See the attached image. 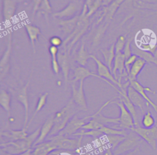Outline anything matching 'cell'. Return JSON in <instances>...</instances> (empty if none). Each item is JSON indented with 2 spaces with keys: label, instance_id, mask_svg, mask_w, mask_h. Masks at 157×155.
I'll return each mask as SVG.
<instances>
[{
  "label": "cell",
  "instance_id": "f1b7e54d",
  "mask_svg": "<svg viewBox=\"0 0 157 155\" xmlns=\"http://www.w3.org/2000/svg\"><path fill=\"white\" fill-rule=\"evenodd\" d=\"M25 29L29 38V40L31 42V45L33 50V53H36V46L35 42L38 41V37L39 35H41V31L39 27L31 25L26 23L25 25Z\"/></svg>",
  "mask_w": 157,
  "mask_h": 155
},
{
  "label": "cell",
  "instance_id": "44dd1931",
  "mask_svg": "<svg viewBox=\"0 0 157 155\" xmlns=\"http://www.w3.org/2000/svg\"><path fill=\"white\" fill-rule=\"evenodd\" d=\"M31 155H48L55 150L58 149L54 142L48 140L33 146Z\"/></svg>",
  "mask_w": 157,
  "mask_h": 155
},
{
  "label": "cell",
  "instance_id": "52a82bcc",
  "mask_svg": "<svg viewBox=\"0 0 157 155\" xmlns=\"http://www.w3.org/2000/svg\"><path fill=\"white\" fill-rule=\"evenodd\" d=\"M111 104H116L119 107L120 110V115L119 116L120 124L117 125L118 126V129L132 130L135 127L134 121L132 116L128 110L123 102L118 99L117 100L112 99Z\"/></svg>",
  "mask_w": 157,
  "mask_h": 155
},
{
  "label": "cell",
  "instance_id": "e0dca14e",
  "mask_svg": "<svg viewBox=\"0 0 157 155\" xmlns=\"http://www.w3.org/2000/svg\"><path fill=\"white\" fill-rule=\"evenodd\" d=\"M127 95L131 102L134 104V105L136 107L139 108L143 115L145 113V106H147V108H149V103H148L144 99V97L131 85L128 87Z\"/></svg>",
  "mask_w": 157,
  "mask_h": 155
},
{
  "label": "cell",
  "instance_id": "4dcf8cb0",
  "mask_svg": "<svg viewBox=\"0 0 157 155\" xmlns=\"http://www.w3.org/2000/svg\"><path fill=\"white\" fill-rule=\"evenodd\" d=\"M29 134L26 130L22 129L21 130H4L1 132V136L7 138L10 141H16L18 140L24 139L27 137Z\"/></svg>",
  "mask_w": 157,
  "mask_h": 155
},
{
  "label": "cell",
  "instance_id": "f907efd6",
  "mask_svg": "<svg viewBox=\"0 0 157 155\" xmlns=\"http://www.w3.org/2000/svg\"><path fill=\"white\" fill-rule=\"evenodd\" d=\"M102 6H107L110 4H111L114 0H102Z\"/></svg>",
  "mask_w": 157,
  "mask_h": 155
},
{
  "label": "cell",
  "instance_id": "30bf717a",
  "mask_svg": "<svg viewBox=\"0 0 157 155\" xmlns=\"http://www.w3.org/2000/svg\"><path fill=\"white\" fill-rule=\"evenodd\" d=\"M131 130L137 133L144 140H145L153 149H156L157 145V122L151 128H145L140 125L134 127Z\"/></svg>",
  "mask_w": 157,
  "mask_h": 155
},
{
  "label": "cell",
  "instance_id": "4fadbf2b",
  "mask_svg": "<svg viewBox=\"0 0 157 155\" xmlns=\"http://www.w3.org/2000/svg\"><path fill=\"white\" fill-rule=\"evenodd\" d=\"M125 60L126 58L123 52L116 53L112 66V74L120 83H122V78L126 79L128 75L125 69Z\"/></svg>",
  "mask_w": 157,
  "mask_h": 155
},
{
  "label": "cell",
  "instance_id": "681fc988",
  "mask_svg": "<svg viewBox=\"0 0 157 155\" xmlns=\"http://www.w3.org/2000/svg\"><path fill=\"white\" fill-rule=\"evenodd\" d=\"M91 155H93V154H91ZM96 155H115V154L113 153V152L110 148H107L104 151H103L102 153H99Z\"/></svg>",
  "mask_w": 157,
  "mask_h": 155
},
{
  "label": "cell",
  "instance_id": "277c9868",
  "mask_svg": "<svg viewBox=\"0 0 157 155\" xmlns=\"http://www.w3.org/2000/svg\"><path fill=\"white\" fill-rule=\"evenodd\" d=\"M83 136L78 138H69L67 136L56 134L50 137L48 140H52L56 145L58 149L75 151L77 153H82V141Z\"/></svg>",
  "mask_w": 157,
  "mask_h": 155
},
{
  "label": "cell",
  "instance_id": "83f0119b",
  "mask_svg": "<svg viewBox=\"0 0 157 155\" xmlns=\"http://www.w3.org/2000/svg\"><path fill=\"white\" fill-rule=\"evenodd\" d=\"M146 64L147 62L145 60L138 57L136 61L131 66L128 75L125 79L126 81H130L132 80H136L137 76L140 73Z\"/></svg>",
  "mask_w": 157,
  "mask_h": 155
},
{
  "label": "cell",
  "instance_id": "6da1fadb",
  "mask_svg": "<svg viewBox=\"0 0 157 155\" xmlns=\"http://www.w3.org/2000/svg\"><path fill=\"white\" fill-rule=\"evenodd\" d=\"M80 111L81 110L79 107L70 99L64 107L55 113L53 127L49 134V137L58 134L65 127L72 117Z\"/></svg>",
  "mask_w": 157,
  "mask_h": 155
},
{
  "label": "cell",
  "instance_id": "8d00e7d4",
  "mask_svg": "<svg viewBox=\"0 0 157 155\" xmlns=\"http://www.w3.org/2000/svg\"><path fill=\"white\" fill-rule=\"evenodd\" d=\"M87 7L88 17H90L94 14L101 6H102V0H85L84 3Z\"/></svg>",
  "mask_w": 157,
  "mask_h": 155
},
{
  "label": "cell",
  "instance_id": "1f68e13d",
  "mask_svg": "<svg viewBox=\"0 0 157 155\" xmlns=\"http://www.w3.org/2000/svg\"><path fill=\"white\" fill-rule=\"evenodd\" d=\"M101 52L104 57L105 64L110 69L112 72L113 62L116 55L115 50V43H112L109 48H107L101 49Z\"/></svg>",
  "mask_w": 157,
  "mask_h": 155
},
{
  "label": "cell",
  "instance_id": "ba28073f",
  "mask_svg": "<svg viewBox=\"0 0 157 155\" xmlns=\"http://www.w3.org/2000/svg\"><path fill=\"white\" fill-rule=\"evenodd\" d=\"M33 75V72L31 73L29 78L28 79L26 83L20 88H18L15 91V96L18 102L21 103L24 107L25 110V119L23 126V129L26 130L27 124L28 123V114H29V101L28 96V89L30 84L31 77Z\"/></svg>",
  "mask_w": 157,
  "mask_h": 155
},
{
  "label": "cell",
  "instance_id": "7dc6e473",
  "mask_svg": "<svg viewBox=\"0 0 157 155\" xmlns=\"http://www.w3.org/2000/svg\"><path fill=\"white\" fill-rule=\"evenodd\" d=\"M120 155H144V154L140 149V146H139L131 151L123 153Z\"/></svg>",
  "mask_w": 157,
  "mask_h": 155
},
{
  "label": "cell",
  "instance_id": "8992f818",
  "mask_svg": "<svg viewBox=\"0 0 157 155\" xmlns=\"http://www.w3.org/2000/svg\"><path fill=\"white\" fill-rule=\"evenodd\" d=\"M84 1L81 0H74L70 2L64 9L55 12L53 14V17L59 20L69 19L74 17L80 14L83 9Z\"/></svg>",
  "mask_w": 157,
  "mask_h": 155
},
{
  "label": "cell",
  "instance_id": "d6a6232c",
  "mask_svg": "<svg viewBox=\"0 0 157 155\" xmlns=\"http://www.w3.org/2000/svg\"><path fill=\"white\" fill-rule=\"evenodd\" d=\"M48 51L52 57V69L53 73L56 75H58L59 70L61 69L58 59V55L59 53V48L58 47L50 45L48 48Z\"/></svg>",
  "mask_w": 157,
  "mask_h": 155
},
{
  "label": "cell",
  "instance_id": "ab89813d",
  "mask_svg": "<svg viewBox=\"0 0 157 155\" xmlns=\"http://www.w3.org/2000/svg\"><path fill=\"white\" fill-rule=\"evenodd\" d=\"M156 122L149 108H147V112L143 115L142 119V124L145 128H151L156 124Z\"/></svg>",
  "mask_w": 157,
  "mask_h": 155
},
{
  "label": "cell",
  "instance_id": "4316f807",
  "mask_svg": "<svg viewBox=\"0 0 157 155\" xmlns=\"http://www.w3.org/2000/svg\"><path fill=\"white\" fill-rule=\"evenodd\" d=\"M131 48L132 54L137 55L138 57L145 60L147 63H153L157 66V59L151 52L140 49L136 44L132 43Z\"/></svg>",
  "mask_w": 157,
  "mask_h": 155
},
{
  "label": "cell",
  "instance_id": "7bdbcfd3",
  "mask_svg": "<svg viewBox=\"0 0 157 155\" xmlns=\"http://www.w3.org/2000/svg\"><path fill=\"white\" fill-rule=\"evenodd\" d=\"M131 44H132V39L131 38L127 39L126 44L124 45V49L123 50V53L124 55L125 56L126 59L128 58L129 56H131L132 55V48H131Z\"/></svg>",
  "mask_w": 157,
  "mask_h": 155
},
{
  "label": "cell",
  "instance_id": "816d5d0a",
  "mask_svg": "<svg viewBox=\"0 0 157 155\" xmlns=\"http://www.w3.org/2000/svg\"><path fill=\"white\" fill-rule=\"evenodd\" d=\"M153 55H154V56H155V57L157 59V47H156V50H155V53H153Z\"/></svg>",
  "mask_w": 157,
  "mask_h": 155
},
{
  "label": "cell",
  "instance_id": "c3c4849f",
  "mask_svg": "<svg viewBox=\"0 0 157 155\" xmlns=\"http://www.w3.org/2000/svg\"><path fill=\"white\" fill-rule=\"evenodd\" d=\"M0 155H31V152L33 151V148H31L29 149V150H28L27 151L23 153H21V154H10V153H8L2 149H0Z\"/></svg>",
  "mask_w": 157,
  "mask_h": 155
},
{
  "label": "cell",
  "instance_id": "f546056e",
  "mask_svg": "<svg viewBox=\"0 0 157 155\" xmlns=\"http://www.w3.org/2000/svg\"><path fill=\"white\" fill-rule=\"evenodd\" d=\"M11 94L1 88L0 90V105L7 113L8 121L11 118Z\"/></svg>",
  "mask_w": 157,
  "mask_h": 155
},
{
  "label": "cell",
  "instance_id": "7a4b0ae2",
  "mask_svg": "<svg viewBox=\"0 0 157 155\" xmlns=\"http://www.w3.org/2000/svg\"><path fill=\"white\" fill-rule=\"evenodd\" d=\"M40 127H38L26 138L16 141H9L1 143L0 145L1 149L12 154H20L23 153L33 148V146L39 136Z\"/></svg>",
  "mask_w": 157,
  "mask_h": 155
},
{
  "label": "cell",
  "instance_id": "5b68a950",
  "mask_svg": "<svg viewBox=\"0 0 157 155\" xmlns=\"http://www.w3.org/2000/svg\"><path fill=\"white\" fill-rule=\"evenodd\" d=\"M144 140L134 131L128 132L125 138L112 151L115 155H120L128 152L140 146Z\"/></svg>",
  "mask_w": 157,
  "mask_h": 155
},
{
  "label": "cell",
  "instance_id": "3957f363",
  "mask_svg": "<svg viewBox=\"0 0 157 155\" xmlns=\"http://www.w3.org/2000/svg\"><path fill=\"white\" fill-rule=\"evenodd\" d=\"M87 7L84 4L83 9L80 14L79 19L72 33L63 41L61 47L65 48L70 54L73 45L83 36L89 26V17L86 15Z\"/></svg>",
  "mask_w": 157,
  "mask_h": 155
},
{
  "label": "cell",
  "instance_id": "e575fe53",
  "mask_svg": "<svg viewBox=\"0 0 157 155\" xmlns=\"http://www.w3.org/2000/svg\"><path fill=\"white\" fill-rule=\"evenodd\" d=\"M48 93L47 92L46 93H44L43 94H41L39 97V99L37 100V105H36V109H35V111L33 113L31 119H29L28 124H27V126H26V129L27 130L28 128L29 127V125L31 124V122L33 121V120L34 119V118H35V116L37 115V113L42 109V108L45 105L46 103H47V97H48Z\"/></svg>",
  "mask_w": 157,
  "mask_h": 155
},
{
  "label": "cell",
  "instance_id": "8fae6325",
  "mask_svg": "<svg viewBox=\"0 0 157 155\" xmlns=\"http://www.w3.org/2000/svg\"><path fill=\"white\" fill-rule=\"evenodd\" d=\"M12 48V33L8 36L6 48L3 53L0 60V80L2 81L8 74L10 67V57Z\"/></svg>",
  "mask_w": 157,
  "mask_h": 155
},
{
  "label": "cell",
  "instance_id": "db71d44e",
  "mask_svg": "<svg viewBox=\"0 0 157 155\" xmlns=\"http://www.w3.org/2000/svg\"><path fill=\"white\" fill-rule=\"evenodd\" d=\"M156 113H157V112H156Z\"/></svg>",
  "mask_w": 157,
  "mask_h": 155
},
{
  "label": "cell",
  "instance_id": "74e56055",
  "mask_svg": "<svg viewBox=\"0 0 157 155\" xmlns=\"http://www.w3.org/2000/svg\"><path fill=\"white\" fill-rule=\"evenodd\" d=\"M154 0H132V4L138 9H155L156 5Z\"/></svg>",
  "mask_w": 157,
  "mask_h": 155
},
{
  "label": "cell",
  "instance_id": "7c38bea8",
  "mask_svg": "<svg viewBox=\"0 0 157 155\" xmlns=\"http://www.w3.org/2000/svg\"><path fill=\"white\" fill-rule=\"evenodd\" d=\"M83 81V80H80L78 87L75 85L76 83H71L72 96L71 99L79 107L81 111H86L88 110V105L84 92Z\"/></svg>",
  "mask_w": 157,
  "mask_h": 155
},
{
  "label": "cell",
  "instance_id": "603a6c76",
  "mask_svg": "<svg viewBox=\"0 0 157 155\" xmlns=\"http://www.w3.org/2000/svg\"><path fill=\"white\" fill-rule=\"evenodd\" d=\"M130 85L134 88L143 97L144 99L148 102L149 103V104L154 108V110H155L156 112H157V105L150 99V98L147 95L146 92H148V93H151L153 94H155L156 93V92L153 90H152L149 87H145L144 86H142L139 81H137L136 80H132L130 81Z\"/></svg>",
  "mask_w": 157,
  "mask_h": 155
},
{
  "label": "cell",
  "instance_id": "ee69618b",
  "mask_svg": "<svg viewBox=\"0 0 157 155\" xmlns=\"http://www.w3.org/2000/svg\"><path fill=\"white\" fill-rule=\"evenodd\" d=\"M137 58H138V56L137 55H136L134 54H132L128 58L126 59V60H125V69H126V70L128 74H129L131 66L136 61V60L137 59Z\"/></svg>",
  "mask_w": 157,
  "mask_h": 155
},
{
  "label": "cell",
  "instance_id": "9a60e30c",
  "mask_svg": "<svg viewBox=\"0 0 157 155\" xmlns=\"http://www.w3.org/2000/svg\"><path fill=\"white\" fill-rule=\"evenodd\" d=\"M88 119V116L83 118H79L77 115H75L67 123L65 127L61 130L58 134H60L64 136L74 135L77 131L82 129V127L86 123L85 121Z\"/></svg>",
  "mask_w": 157,
  "mask_h": 155
},
{
  "label": "cell",
  "instance_id": "d4e9b609",
  "mask_svg": "<svg viewBox=\"0 0 157 155\" xmlns=\"http://www.w3.org/2000/svg\"><path fill=\"white\" fill-rule=\"evenodd\" d=\"M118 99L123 102V104H124V105L126 107V108L128 109V110L130 112V113L132 116V118L134 121L135 127L139 126L140 124H139V121H138L137 114V112L136 110V107L134 105V104L131 102V101L129 99V97L127 95V91H125V92L120 91L119 93V96H118Z\"/></svg>",
  "mask_w": 157,
  "mask_h": 155
},
{
  "label": "cell",
  "instance_id": "cb8c5ba5",
  "mask_svg": "<svg viewBox=\"0 0 157 155\" xmlns=\"http://www.w3.org/2000/svg\"><path fill=\"white\" fill-rule=\"evenodd\" d=\"M80 14L71 18L59 20L58 23L59 30H61L64 33L66 37L71 35L75 29V28L79 19Z\"/></svg>",
  "mask_w": 157,
  "mask_h": 155
},
{
  "label": "cell",
  "instance_id": "2e32d148",
  "mask_svg": "<svg viewBox=\"0 0 157 155\" xmlns=\"http://www.w3.org/2000/svg\"><path fill=\"white\" fill-rule=\"evenodd\" d=\"M58 59L61 67V70L63 72L64 83L66 86L67 83L69 82V75L71 69V59L69 57V53L65 48L63 49L60 52L58 53Z\"/></svg>",
  "mask_w": 157,
  "mask_h": 155
},
{
  "label": "cell",
  "instance_id": "7402d4cb",
  "mask_svg": "<svg viewBox=\"0 0 157 155\" xmlns=\"http://www.w3.org/2000/svg\"><path fill=\"white\" fill-rule=\"evenodd\" d=\"M54 115H55L54 113H52V114L50 115L47 118V119L43 123L42 126L40 127V131L39 136L37 138V139L36 140V141L35 142V143H34L33 146L44 142L46 137L48 135H49V134L51 132V131L53 129V127Z\"/></svg>",
  "mask_w": 157,
  "mask_h": 155
},
{
  "label": "cell",
  "instance_id": "f35d334b",
  "mask_svg": "<svg viewBox=\"0 0 157 155\" xmlns=\"http://www.w3.org/2000/svg\"><path fill=\"white\" fill-rule=\"evenodd\" d=\"M52 12V8L50 5L49 0H42L40 7L37 12L39 15H42L45 17L47 22L48 23V16Z\"/></svg>",
  "mask_w": 157,
  "mask_h": 155
},
{
  "label": "cell",
  "instance_id": "f6af8a7d",
  "mask_svg": "<svg viewBox=\"0 0 157 155\" xmlns=\"http://www.w3.org/2000/svg\"><path fill=\"white\" fill-rule=\"evenodd\" d=\"M49 42L51 44V45H53L56 47H59L63 45V40L60 37L55 36L51 37L49 39Z\"/></svg>",
  "mask_w": 157,
  "mask_h": 155
},
{
  "label": "cell",
  "instance_id": "f5cc1de1",
  "mask_svg": "<svg viewBox=\"0 0 157 155\" xmlns=\"http://www.w3.org/2000/svg\"><path fill=\"white\" fill-rule=\"evenodd\" d=\"M81 1H84V2H85V0H81Z\"/></svg>",
  "mask_w": 157,
  "mask_h": 155
},
{
  "label": "cell",
  "instance_id": "b9f144b4",
  "mask_svg": "<svg viewBox=\"0 0 157 155\" xmlns=\"http://www.w3.org/2000/svg\"><path fill=\"white\" fill-rule=\"evenodd\" d=\"M126 40L127 39L124 35H120L117 37V40L115 42V50L116 53L123 51Z\"/></svg>",
  "mask_w": 157,
  "mask_h": 155
},
{
  "label": "cell",
  "instance_id": "bcb514c9",
  "mask_svg": "<svg viewBox=\"0 0 157 155\" xmlns=\"http://www.w3.org/2000/svg\"><path fill=\"white\" fill-rule=\"evenodd\" d=\"M42 0H33L32 1V18H34L36 13H37L40 7Z\"/></svg>",
  "mask_w": 157,
  "mask_h": 155
},
{
  "label": "cell",
  "instance_id": "ac0fdd59",
  "mask_svg": "<svg viewBox=\"0 0 157 155\" xmlns=\"http://www.w3.org/2000/svg\"><path fill=\"white\" fill-rule=\"evenodd\" d=\"M126 0H114L111 4L107 6H105L103 8V12L101 17L98 20V23H99L101 21L110 23V21L113 19V17L116 13L117 9L123 4V3Z\"/></svg>",
  "mask_w": 157,
  "mask_h": 155
},
{
  "label": "cell",
  "instance_id": "60d3db41",
  "mask_svg": "<svg viewBox=\"0 0 157 155\" xmlns=\"http://www.w3.org/2000/svg\"><path fill=\"white\" fill-rule=\"evenodd\" d=\"M104 134L99 130H83L82 129L80 132H77L74 134V136H90L93 138L94 140H96Z\"/></svg>",
  "mask_w": 157,
  "mask_h": 155
},
{
  "label": "cell",
  "instance_id": "ffe728a7",
  "mask_svg": "<svg viewBox=\"0 0 157 155\" xmlns=\"http://www.w3.org/2000/svg\"><path fill=\"white\" fill-rule=\"evenodd\" d=\"M17 9L16 0H4L2 2V17L6 24H9L13 20Z\"/></svg>",
  "mask_w": 157,
  "mask_h": 155
},
{
  "label": "cell",
  "instance_id": "d6986e66",
  "mask_svg": "<svg viewBox=\"0 0 157 155\" xmlns=\"http://www.w3.org/2000/svg\"><path fill=\"white\" fill-rule=\"evenodd\" d=\"M112 101V99H110V100H109L108 101H107L106 102H105L96 112H95L93 115L88 116V119L93 118L95 120H96L97 121H98L99 123H100L104 125H107V124H113L115 125H118L120 124L119 117H118V118L107 117L101 113V112L104 109V108L105 107L109 104H110Z\"/></svg>",
  "mask_w": 157,
  "mask_h": 155
},
{
  "label": "cell",
  "instance_id": "836d02e7",
  "mask_svg": "<svg viewBox=\"0 0 157 155\" xmlns=\"http://www.w3.org/2000/svg\"><path fill=\"white\" fill-rule=\"evenodd\" d=\"M126 135H104V139L108 146L113 151L124 138Z\"/></svg>",
  "mask_w": 157,
  "mask_h": 155
},
{
  "label": "cell",
  "instance_id": "d590c367",
  "mask_svg": "<svg viewBox=\"0 0 157 155\" xmlns=\"http://www.w3.org/2000/svg\"><path fill=\"white\" fill-rule=\"evenodd\" d=\"M110 23H107V22H104L101 23L98 28H97L96 32H94V34L93 37V46L96 47L97 46L99 42H101V39H102L105 31L109 26Z\"/></svg>",
  "mask_w": 157,
  "mask_h": 155
},
{
  "label": "cell",
  "instance_id": "484cf974",
  "mask_svg": "<svg viewBox=\"0 0 157 155\" xmlns=\"http://www.w3.org/2000/svg\"><path fill=\"white\" fill-rule=\"evenodd\" d=\"M90 58H91V54H90L86 49L85 42H82L78 50L74 53L73 59L78 66H85Z\"/></svg>",
  "mask_w": 157,
  "mask_h": 155
},
{
  "label": "cell",
  "instance_id": "9c48e42d",
  "mask_svg": "<svg viewBox=\"0 0 157 155\" xmlns=\"http://www.w3.org/2000/svg\"><path fill=\"white\" fill-rule=\"evenodd\" d=\"M94 77L96 78H98L99 79H101V80L105 81L108 85H109L110 86H112L113 89H115L118 93L120 92V89L118 88H117L115 85L112 83L109 80L100 77L98 74H96V73L91 71L88 68H86L85 66H78L74 69V77L73 79L69 82L72 83H76L77 81H80V80H85L86 78L89 77Z\"/></svg>",
  "mask_w": 157,
  "mask_h": 155
},
{
  "label": "cell",
  "instance_id": "5bb4252c",
  "mask_svg": "<svg viewBox=\"0 0 157 155\" xmlns=\"http://www.w3.org/2000/svg\"><path fill=\"white\" fill-rule=\"evenodd\" d=\"M91 58H92L94 61L97 66L98 74L100 77L109 80L113 85H117L120 90L123 89L122 83H119V81L115 78L112 71L105 64H104L100 59H99L96 56L93 55H91Z\"/></svg>",
  "mask_w": 157,
  "mask_h": 155
}]
</instances>
